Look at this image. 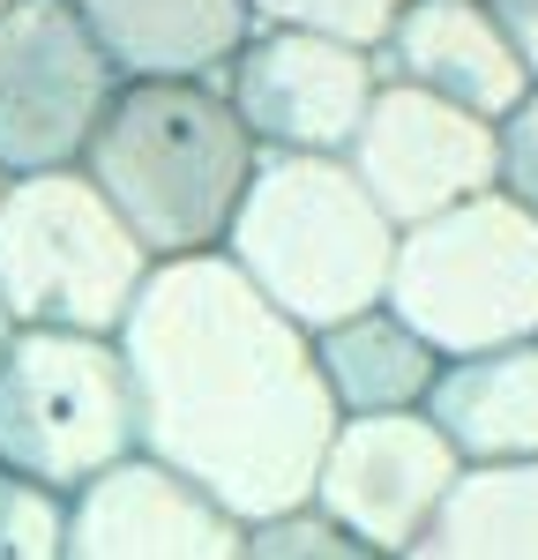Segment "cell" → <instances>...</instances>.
<instances>
[{
	"label": "cell",
	"mask_w": 538,
	"mask_h": 560,
	"mask_svg": "<svg viewBox=\"0 0 538 560\" xmlns=\"http://www.w3.org/2000/svg\"><path fill=\"white\" fill-rule=\"evenodd\" d=\"M120 359L150 464L202 486L239 523L314 501L337 433L314 337L284 322L224 255L157 261L120 329Z\"/></svg>",
	"instance_id": "cell-1"
},
{
	"label": "cell",
	"mask_w": 538,
	"mask_h": 560,
	"mask_svg": "<svg viewBox=\"0 0 538 560\" xmlns=\"http://www.w3.org/2000/svg\"><path fill=\"white\" fill-rule=\"evenodd\" d=\"M262 165L224 83H120L83 150V179L120 210L150 261L218 255Z\"/></svg>",
	"instance_id": "cell-2"
},
{
	"label": "cell",
	"mask_w": 538,
	"mask_h": 560,
	"mask_svg": "<svg viewBox=\"0 0 538 560\" xmlns=\"http://www.w3.org/2000/svg\"><path fill=\"white\" fill-rule=\"evenodd\" d=\"M397 224L344 158H262L218 255L307 337L389 300Z\"/></svg>",
	"instance_id": "cell-3"
},
{
	"label": "cell",
	"mask_w": 538,
	"mask_h": 560,
	"mask_svg": "<svg viewBox=\"0 0 538 560\" xmlns=\"http://www.w3.org/2000/svg\"><path fill=\"white\" fill-rule=\"evenodd\" d=\"M150 247L75 173H31L0 202V314L15 329L120 337L150 284Z\"/></svg>",
	"instance_id": "cell-4"
},
{
	"label": "cell",
	"mask_w": 538,
	"mask_h": 560,
	"mask_svg": "<svg viewBox=\"0 0 538 560\" xmlns=\"http://www.w3.org/2000/svg\"><path fill=\"white\" fill-rule=\"evenodd\" d=\"M382 306H397L442 359L538 345V217L493 187L411 224Z\"/></svg>",
	"instance_id": "cell-5"
},
{
	"label": "cell",
	"mask_w": 538,
	"mask_h": 560,
	"mask_svg": "<svg viewBox=\"0 0 538 560\" xmlns=\"http://www.w3.org/2000/svg\"><path fill=\"white\" fill-rule=\"evenodd\" d=\"M128 456H142V419L120 337L15 329L0 351V471L75 501Z\"/></svg>",
	"instance_id": "cell-6"
},
{
	"label": "cell",
	"mask_w": 538,
	"mask_h": 560,
	"mask_svg": "<svg viewBox=\"0 0 538 560\" xmlns=\"http://www.w3.org/2000/svg\"><path fill=\"white\" fill-rule=\"evenodd\" d=\"M113 90L120 75L97 52L75 0H8L0 8V165L15 179L75 173Z\"/></svg>",
	"instance_id": "cell-7"
},
{
	"label": "cell",
	"mask_w": 538,
	"mask_h": 560,
	"mask_svg": "<svg viewBox=\"0 0 538 560\" xmlns=\"http://www.w3.org/2000/svg\"><path fill=\"white\" fill-rule=\"evenodd\" d=\"M374 52L314 31H247L224 68V97L262 158H344L374 105Z\"/></svg>",
	"instance_id": "cell-8"
},
{
	"label": "cell",
	"mask_w": 538,
	"mask_h": 560,
	"mask_svg": "<svg viewBox=\"0 0 538 560\" xmlns=\"http://www.w3.org/2000/svg\"><path fill=\"white\" fill-rule=\"evenodd\" d=\"M456 478H464V464H456V448L442 441V427L426 411L337 419L307 509H321L337 530H352L359 546L404 560L448 509Z\"/></svg>",
	"instance_id": "cell-9"
},
{
	"label": "cell",
	"mask_w": 538,
	"mask_h": 560,
	"mask_svg": "<svg viewBox=\"0 0 538 560\" xmlns=\"http://www.w3.org/2000/svg\"><path fill=\"white\" fill-rule=\"evenodd\" d=\"M344 165L382 202V217L397 232H411V224L501 187V128L456 113L426 90L382 83L352 135V150H344Z\"/></svg>",
	"instance_id": "cell-10"
},
{
	"label": "cell",
	"mask_w": 538,
	"mask_h": 560,
	"mask_svg": "<svg viewBox=\"0 0 538 560\" xmlns=\"http://www.w3.org/2000/svg\"><path fill=\"white\" fill-rule=\"evenodd\" d=\"M68 560H247V523L179 471L128 456L68 501Z\"/></svg>",
	"instance_id": "cell-11"
},
{
	"label": "cell",
	"mask_w": 538,
	"mask_h": 560,
	"mask_svg": "<svg viewBox=\"0 0 538 560\" xmlns=\"http://www.w3.org/2000/svg\"><path fill=\"white\" fill-rule=\"evenodd\" d=\"M374 75L426 90V97H442L471 120H493V128L538 90L508 31L487 15V0H404L389 38L374 45Z\"/></svg>",
	"instance_id": "cell-12"
},
{
	"label": "cell",
	"mask_w": 538,
	"mask_h": 560,
	"mask_svg": "<svg viewBox=\"0 0 538 560\" xmlns=\"http://www.w3.org/2000/svg\"><path fill=\"white\" fill-rule=\"evenodd\" d=\"M120 83H224L247 45V0H75Z\"/></svg>",
	"instance_id": "cell-13"
},
{
	"label": "cell",
	"mask_w": 538,
	"mask_h": 560,
	"mask_svg": "<svg viewBox=\"0 0 538 560\" xmlns=\"http://www.w3.org/2000/svg\"><path fill=\"white\" fill-rule=\"evenodd\" d=\"M426 419L442 427L464 471L538 464V345H501L471 359H442Z\"/></svg>",
	"instance_id": "cell-14"
},
{
	"label": "cell",
	"mask_w": 538,
	"mask_h": 560,
	"mask_svg": "<svg viewBox=\"0 0 538 560\" xmlns=\"http://www.w3.org/2000/svg\"><path fill=\"white\" fill-rule=\"evenodd\" d=\"M314 366H321L337 419H389V411H426L442 351L426 345L397 306H366V314L314 337Z\"/></svg>",
	"instance_id": "cell-15"
},
{
	"label": "cell",
	"mask_w": 538,
	"mask_h": 560,
	"mask_svg": "<svg viewBox=\"0 0 538 560\" xmlns=\"http://www.w3.org/2000/svg\"><path fill=\"white\" fill-rule=\"evenodd\" d=\"M404 560H538V464L464 471L434 530Z\"/></svg>",
	"instance_id": "cell-16"
},
{
	"label": "cell",
	"mask_w": 538,
	"mask_h": 560,
	"mask_svg": "<svg viewBox=\"0 0 538 560\" xmlns=\"http://www.w3.org/2000/svg\"><path fill=\"white\" fill-rule=\"evenodd\" d=\"M247 15L262 31H314L337 45H374L389 38V23L404 15V0H247Z\"/></svg>",
	"instance_id": "cell-17"
},
{
	"label": "cell",
	"mask_w": 538,
	"mask_h": 560,
	"mask_svg": "<svg viewBox=\"0 0 538 560\" xmlns=\"http://www.w3.org/2000/svg\"><path fill=\"white\" fill-rule=\"evenodd\" d=\"M0 560H68V501L0 471Z\"/></svg>",
	"instance_id": "cell-18"
},
{
	"label": "cell",
	"mask_w": 538,
	"mask_h": 560,
	"mask_svg": "<svg viewBox=\"0 0 538 560\" xmlns=\"http://www.w3.org/2000/svg\"><path fill=\"white\" fill-rule=\"evenodd\" d=\"M247 560H389V553L359 546L352 530H337L321 509H292V516L247 523Z\"/></svg>",
	"instance_id": "cell-19"
},
{
	"label": "cell",
	"mask_w": 538,
	"mask_h": 560,
	"mask_svg": "<svg viewBox=\"0 0 538 560\" xmlns=\"http://www.w3.org/2000/svg\"><path fill=\"white\" fill-rule=\"evenodd\" d=\"M501 195H516L538 217V90L501 120Z\"/></svg>",
	"instance_id": "cell-20"
},
{
	"label": "cell",
	"mask_w": 538,
	"mask_h": 560,
	"mask_svg": "<svg viewBox=\"0 0 538 560\" xmlns=\"http://www.w3.org/2000/svg\"><path fill=\"white\" fill-rule=\"evenodd\" d=\"M487 15L508 31V45H516V60L531 68V83H538V0H487Z\"/></svg>",
	"instance_id": "cell-21"
},
{
	"label": "cell",
	"mask_w": 538,
	"mask_h": 560,
	"mask_svg": "<svg viewBox=\"0 0 538 560\" xmlns=\"http://www.w3.org/2000/svg\"><path fill=\"white\" fill-rule=\"evenodd\" d=\"M8 337H15V322H8V314H0V351H8Z\"/></svg>",
	"instance_id": "cell-22"
},
{
	"label": "cell",
	"mask_w": 538,
	"mask_h": 560,
	"mask_svg": "<svg viewBox=\"0 0 538 560\" xmlns=\"http://www.w3.org/2000/svg\"><path fill=\"white\" fill-rule=\"evenodd\" d=\"M8 187H15V173H8V165H0V202H8Z\"/></svg>",
	"instance_id": "cell-23"
},
{
	"label": "cell",
	"mask_w": 538,
	"mask_h": 560,
	"mask_svg": "<svg viewBox=\"0 0 538 560\" xmlns=\"http://www.w3.org/2000/svg\"><path fill=\"white\" fill-rule=\"evenodd\" d=\"M0 8H8V0H0Z\"/></svg>",
	"instance_id": "cell-24"
}]
</instances>
